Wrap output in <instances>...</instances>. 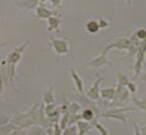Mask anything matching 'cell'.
<instances>
[{
	"mask_svg": "<svg viewBox=\"0 0 146 135\" xmlns=\"http://www.w3.org/2000/svg\"><path fill=\"white\" fill-rule=\"evenodd\" d=\"M10 121L14 125H16L20 129H29L30 126L35 125V121H33L30 118L26 116L25 113H20V111H15V114L10 118Z\"/></svg>",
	"mask_w": 146,
	"mask_h": 135,
	"instance_id": "2",
	"label": "cell"
},
{
	"mask_svg": "<svg viewBox=\"0 0 146 135\" xmlns=\"http://www.w3.org/2000/svg\"><path fill=\"white\" fill-rule=\"evenodd\" d=\"M91 124H92V126L95 128L96 130L99 131V133H100V135H110L109 134V130L106 129V128L104 126V125H101L100 123H98V121H91Z\"/></svg>",
	"mask_w": 146,
	"mask_h": 135,
	"instance_id": "24",
	"label": "cell"
},
{
	"mask_svg": "<svg viewBox=\"0 0 146 135\" xmlns=\"http://www.w3.org/2000/svg\"><path fill=\"white\" fill-rule=\"evenodd\" d=\"M8 135H25V130L20 129V128H16L15 130H13L11 133H9Z\"/></svg>",
	"mask_w": 146,
	"mask_h": 135,
	"instance_id": "34",
	"label": "cell"
},
{
	"mask_svg": "<svg viewBox=\"0 0 146 135\" xmlns=\"http://www.w3.org/2000/svg\"><path fill=\"white\" fill-rule=\"evenodd\" d=\"M144 68H145V70H146V64H144Z\"/></svg>",
	"mask_w": 146,
	"mask_h": 135,
	"instance_id": "42",
	"label": "cell"
},
{
	"mask_svg": "<svg viewBox=\"0 0 146 135\" xmlns=\"http://www.w3.org/2000/svg\"><path fill=\"white\" fill-rule=\"evenodd\" d=\"M76 128H78V135H85L91 128H94V126H92V124L89 123V121L79 120L78 123H76Z\"/></svg>",
	"mask_w": 146,
	"mask_h": 135,
	"instance_id": "14",
	"label": "cell"
},
{
	"mask_svg": "<svg viewBox=\"0 0 146 135\" xmlns=\"http://www.w3.org/2000/svg\"><path fill=\"white\" fill-rule=\"evenodd\" d=\"M5 91V81L3 79V75H1V68H0V95H3Z\"/></svg>",
	"mask_w": 146,
	"mask_h": 135,
	"instance_id": "33",
	"label": "cell"
},
{
	"mask_svg": "<svg viewBox=\"0 0 146 135\" xmlns=\"http://www.w3.org/2000/svg\"><path fill=\"white\" fill-rule=\"evenodd\" d=\"M50 44L51 48L58 55H64L69 54L70 49H69V40L66 39H58V38H50Z\"/></svg>",
	"mask_w": 146,
	"mask_h": 135,
	"instance_id": "3",
	"label": "cell"
},
{
	"mask_svg": "<svg viewBox=\"0 0 146 135\" xmlns=\"http://www.w3.org/2000/svg\"><path fill=\"white\" fill-rule=\"evenodd\" d=\"M85 28L90 34H98L99 30H100V26H99L98 20H94V19H91V20H89L86 23Z\"/></svg>",
	"mask_w": 146,
	"mask_h": 135,
	"instance_id": "20",
	"label": "cell"
},
{
	"mask_svg": "<svg viewBox=\"0 0 146 135\" xmlns=\"http://www.w3.org/2000/svg\"><path fill=\"white\" fill-rule=\"evenodd\" d=\"M125 3H126V4L130 5V4H132V0H125Z\"/></svg>",
	"mask_w": 146,
	"mask_h": 135,
	"instance_id": "40",
	"label": "cell"
},
{
	"mask_svg": "<svg viewBox=\"0 0 146 135\" xmlns=\"http://www.w3.org/2000/svg\"><path fill=\"white\" fill-rule=\"evenodd\" d=\"M15 5L20 6V8H24V9L35 10V8L39 5V0H16Z\"/></svg>",
	"mask_w": 146,
	"mask_h": 135,
	"instance_id": "11",
	"label": "cell"
},
{
	"mask_svg": "<svg viewBox=\"0 0 146 135\" xmlns=\"http://www.w3.org/2000/svg\"><path fill=\"white\" fill-rule=\"evenodd\" d=\"M70 75H71L72 81H74V84H75L76 90H78L79 93H84V81H82V79L80 78V75L75 71L74 68H70Z\"/></svg>",
	"mask_w": 146,
	"mask_h": 135,
	"instance_id": "10",
	"label": "cell"
},
{
	"mask_svg": "<svg viewBox=\"0 0 146 135\" xmlns=\"http://www.w3.org/2000/svg\"><path fill=\"white\" fill-rule=\"evenodd\" d=\"M126 89L129 90V93L132 94V95H135L136 94V91H137V86H136V84L134 83V81H129L127 84H126Z\"/></svg>",
	"mask_w": 146,
	"mask_h": 135,
	"instance_id": "30",
	"label": "cell"
},
{
	"mask_svg": "<svg viewBox=\"0 0 146 135\" xmlns=\"http://www.w3.org/2000/svg\"><path fill=\"white\" fill-rule=\"evenodd\" d=\"M76 134H78V128L75 125H69L62 130L61 135H76Z\"/></svg>",
	"mask_w": 146,
	"mask_h": 135,
	"instance_id": "27",
	"label": "cell"
},
{
	"mask_svg": "<svg viewBox=\"0 0 146 135\" xmlns=\"http://www.w3.org/2000/svg\"><path fill=\"white\" fill-rule=\"evenodd\" d=\"M79 120H82V119H81V114H79V113H76V114H70V116H69V124H68V126H69V125L76 124Z\"/></svg>",
	"mask_w": 146,
	"mask_h": 135,
	"instance_id": "29",
	"label": "cell"
},
{
	"mask_svg": "<svg viewBox=\"0 0 146 135\" xmlns=\"http://www.w3.org/2000/svg\"><path fill=\"white\" fill-rule=\"evenodd\" d=\"M131 100L134 101V104L136 105V108H137V109L146 110V99H137L135 95H132Z\"/></svg>",
	"mask_w": 146,
	"mask_h": 135,
	"instance_id": "22",
	"label": "cell"
},
{
	"mask_svg": "<svg viewBox=\"0 0 146 135\" xmlns=\"http://www.w3.org/2000/svg\"><path fill=\"white\" fill-rule=\"evenodd\" d=\"M88 67H94V68H100V67H104V65H111V61L108 60V58L105 55H99L94 59H91L90 61L86 63Z\"/></svg>",
	"mask_w": 146,
	"mask_h": 135,
	"instance_id": "8",
	"label": "cell"
},
{
	"mask_svg": "<svg viewBox=\"0 0 146 135\" xmlns=\"http://www.w3.org/2000/svg\"><path fill=\"white\" fill-rule=\"evenodd\" d=\"M145 57H146V39L142 40L140 43L137 48V51L135 54V58H136V61H135V65H134V79L139 78L141 74V70L144 68V64H145Z\"/></svg>",
	"mask_w": 146,
	"mask_h": 135,
	"instance_id": "1",
	"label": "cell"
},
{
	"mask_svg": "<svg viewBox=\"0 0 146 135\" xmlns=\"http://www.w3.org/2000/svg\"><path fill=\"white\" fill-rule=\"evenodd\" d=\"M69 116H70V113H64V114H61V118H60V128L62 130L65 129L66 126H68V124H69Z\"/></svg>",
	"mask_w": 146,
	"mask_h": 135,
	"instance_id": "26",
	"label": "cell"
},
{
	"mask_svg": "<svg viewBox=\"0 0 146 135\" xmlns=\"http://www.w3.org/2000/svg\"><path fill=\"white\" fill-rule=\"evenodd\" d=\"M134 35L140 41L145 40V39H146V28H139V29H136L135 33H134Z\"/></svg>",
	"mask_w": 146,
	"mask_h": 135,
	"instance_id": "25",
	"label": "cell"
},
{
	"mask_svg": "<svg viewBox=\"0 0 146 135\" xmlns=\"http://www.w3.org/2000/svg\"><path fill=\"white\" fill-rule=\"evenodd\" d=\"M42 101H44V104H51L55 101V95H54L52 86L44 89V91H42Z\"/></svg>",
	"mask_w": 146,
	"mask_h": 135,
	"instance_id": "13",
	"label": "cell"
},
{
	"mask_svg": "<svg viewBox=\"0 0 146 135\" xmlns=\"http://www.w3.org/2000/svg\"><path fill=\"white\" fill-rule=\"evenodd\" d=\"M16 125H14L11 121H8L6 124L4 125H0V135H8L9 133H11L13 130L16 129Z\"/></svg>",
	"mask_w": 146,
	"mask_h": 135,
	"instance_id": "21",
	"label": "cell"
},
{
	"mask_svg": "<svg viewBox=\"0 0 146 135\" xmlns=\"http://www.w3.org/2000/svg\"><path fill=\"white\" fill-rule=\"evenodd\" d=\"M100 116L104 118H110V119H116L120 120L122 124L126 126V118L122 113H112V111H106V113H100Z\"/></svg>",
	"mask_w": 146,
	"mask_h": 135,
	"instance_id": "15",
	"label": "cell"
},
{
	"mask_svg": "<svg viewBox=\"0 0 146 135\" xmlns=\"http://www.w3.org/2000/svg\"><path fill=\"white\" fill-rule=\"evenodd\" d=\"M115 95V88L110 86V88H104L100 89V96L105 100H112Z\"/></svg>",
	"mask_w": 146,
	"mask_h": 135,
	"instance_id": "17",
	"label": "cell"
},
{
	"mask_svg": "<svg viewBox=\"0 0 146 135\" xmlns=\"http://www.w3.org/2000/svg\"><path fill=\"white\" fill-rule=\"evenodd\" d=\"M51 3V6H54V8H58V6L61 5V0H50Z\"/></svg>",
	"mask_w": 146,
	"mask_h": 135,
	"instance_id": "37",
	"label": "cell"
},
{
	"mask_svg": "<svg viewBox=\"0 0 146 135\" xmlns=\"http://www.w3.org/2000/svg\"><path fill=\"white\" fill-rule=\"evenodd\" d=\"M0 61H1V60H0Z\"/></svg>",
	"mask_w": 146,
	"mask_h": 135,
	"instance_id": "43",
	"label": "cell"
},
{
	"mask_svg": "<svg viewBox=\"0 0 146 135\" xmlns=\"http://www.w3.org/2000/svg\"><path fill=\"white\" fill-rule=\"evenodd\" d=\"M46 20H48V31H54V30L58 31L59 30V26H60L61 20L58 15H52L50 18L46 19Z\"/></svg>",
	"mask_w": 146,
	"mask_h": 135,
	"instance_id": "12",
	"label": "cell"
},
{
	"mask_svg": "<svg viewBox=\"0 0 146 135\" xmlns=\"http://www.w3.org/2000/svg\"><path fill=\"white\" fill-rule=\"evenodd\" d=\"M39 106H40V104L39 103H36V104H34L33 106L29 109V111L28 113H25L26 114V116L28 118H30V119L33 120V121H35V124L38 123V115H39Z\"/></svg>",
	"mask_w": 146,
	"mask_h": 135,
	"instance_id": "18",
	"label": "cell"
},
{
	"mask_svg": "<svg viewBox=\"0 0 146 135\" xmlns=\"http://www.w3.org/2000/svg\"><path fill=\"white\" fill-rule=\"evenodd\" d=\"M45 1H50V0H39V3H45Z\"/></svg>",
	"mask_w": 146,
	"mask_h": 135,
	"instance_id": "41",
	"label": "cell"
},
{
	"mask_svg": "<svg viewBox=\"0 0 146 135\" xmlns=\"http://www.w3.org/2000/svg\"><path fill=\"white\" fill-rule=\"evenodd\" d=\"M140 131H141L142 135H146V126H141L140 128Z\"/></svg>",
	"mask_w": 146,
	"mask_h": 135,
	"instance_id": "39",
	"label": "cell"
},
{
	"mask_svg": "<svg viewBox=\"0 0 146 135\" xmlns=\"http://www.w3.org/2000/svg\"><path fill=\"white\" fill-rule=\"evenodd\" d=\"M98 23H99L100 29H105V28H108L109 26V23H108V20H105V19H99Z\"/></svg>",
	"mask_w": 146,
	"mask_h": 135,
	"instance_id": "35",
	"label": "cell"
},
{
	"mask_svg": "<svg viewBox=\"0 0 146 135\" xmlns=\"http://www.w3.org/2000/svg\"><path fill=\"white\" fill-rule=\"evenodd\" d=\"M102 80H104V79L101 76H98L96 80L94 81V84H92V86L88 89L86 96L90 99V100H98V99L100 98V84Z\"/></svg>",
	"mask_w": 146,
	"mask_h": 135,
	"instance_id": "5",
	"label": "cell"
},
{
	"mask_svg": "<svg viewBox=\"0 0 146 135\" xmlns=\"http://www.w3.org/2000/svg\"><path fill=\"white\" fill-rule=\"evenodd\" d=\"M81 105L78 103V101H70L69 103V108H68V111L70 114H76V113H79V111L81 110Z\"/></svg>",
	"mask_w": 146,
	"mask_h": 135,
	"instance_id": "23",
	"label": "cell"
},
{
	"mask_svg": "<svg viewBox=\"0 0 146 135\" xmlns=\"http://www.w3.org/2000/svg\"><path fill=\"white\" fill-rule=\"evenodd\" d=\"M25 135H46V129L41 125H33L25 131Z\"/></svg>",
	"mask_w": 146,
	"mask_h": 135,
	"instance_id": "16",
	"label": "cell"
},
{
	"mask_svg": "<svg viewBox=\"0 0 146 135\" xmlns=\"http://www.w3.org/2000/svg\"><path fill=\"white\" fill-rule=\"evenodd\" d=\"M132 126H134V135H142L141 131H140V128H139L137 124L134 123V124H132Z\"/></svg>",
	"mask_w": 146,
	"mask_h": 135,
	"instance_id": "36",
	"label": "cell"
},
{
	"mask_svg": "<svg viewBox=\"0 0 146 135\" xmlns=\"http://www.w3.org/2000/svg\"><path fill=\"white\" fill-rule=\"evenodd\" d=\"M46 118H48L49 123H51V124L59 123V120H60V118H61V113H60V110H59V106L52 111H50L49 114H46Z\"/></svg>",
	"mask_w": 146,
	"mask_h": 135,
	"instance_id": "19",
	"label": "cell"
},
{
	"mask_svg": "<svg viewBox=\"0 0 146 135\" xmlns=\"http://www.w3.org/2000/svg\"><path fill=\"white\" fill-rule=\"evenodd\" d=\"M52 135H61L62 134V129L60 128V125H59L58 123H55L54 124V126H52Z\"/></svg>",
	"mask_w": 146,
	"mask_h": 135,
	"instance_id": "32",
	"label": "cell"
},
{
	"mask_svg": "<svg viewBox=\"0 0 146 135\" xmlns=\"http://www.w3.org/2000/svg\"><path fill=\"white\" fill-rule=\"evenodd\" d=\"M130 98V93L125 86L119 85L115 88V95H114V100L115 101H125Z\"/></svg>",
	"mask_w": 146,
	"mask_h": 135,
	"instance_id": "6",
	"label": "cell"
},
{
	"mask_svg": "<svg viewBox=\"0 0 146 135\" xmlns=\"http://www.w3.org/2000/svg\"><path fill=\"white\" fill-rule=\"evenodd\" d=\"M130 47H131V44H130V40H129V39L120 38V39H117V40H114L112 43H110L108 47H105L104 49H102L101 55H105V57H106V54L109 53V50L115 49V48L119 49V50H129Z\"/></svg>",
	"mask_w": 146,
	"mask_h": 135,
	"instance_id": "4",
	"label": "cell"
},
{
	"mask_svg": "<svg viewBox=\"0 0 146 135\" xmlns=\"http://www.w3.org/2000/svg\"><path fill=\"white\" fill-rule=\"evenodd\" d=\"M8 121H10V118L9 116H3L1 119H0V125H4V124H6Z\"/></svg>",
	"mask_w": 146,
	"mask_h": 135,
	"instance_id": "38",
	"label": "cell"
},
{
	"mask_svg": "<svg viewBox=\"0 0 146 135\" xmlns=\"http://www.w3.org/2000/svg\"><path fill=\"white\" fill-rule=\"evenodd\" d=\"M68 108H69V103H66V100L64 99V101H62L61 105L59 106V110H60V113H61V114L69 113V111H68Z\"/></svg>",
	"mask_w": 146,
	"mask_h": 135,
	"instance_id": "31",
	"label": "cell"
},
{
	"mask_svg": "<svg viewBox=\"0 0 146 135\" xmlns=\"http://www.w3.org/2000/svg\"><path fill=\"white\" fill-rule=\"evenodd\" d=\"M116 78H117V81H119V85H122V86H126V84L129 83V78L126 76L125 74L122 73H117L116 74Z\"/></svg>",
	"mask_w": 146,
	"mask_h": 135,
	"instance_id": "28",
	"label": "cell"
},
{
	"mask_svg": "<svg viewBox=\"0 0 146 135\" xmlns=\"http://www.w3.org/2000/svg\"><path fill=\"white\" fill-rule=\"evenodd\" d=\"M35 14H36V19H48L52 15H56V13L49 10L44 5H38L35 8Z\"/></svg>",
	"mask_w": 146,
	"mask_h": 135,
	"instance_id": "9",
	"label": "cell"
},
{
	"mask_svg": "<svg viewBox=\"0 0 146 135\" xmlns=\"http://www.w3.org/2000/svg\"><path fill=\"white\" fill-rule=\"evenodd\" d=\"M96 111H99V110L94 109V108H85V109L81 111V119L85 121H89V123L95 121L96 118L100 116V113H96Z\"/></svg>",
	"mask_w": 146,
	"mask_h": 135,
	"instance_id": "7",
	"label": "cell"
}]
</instances>
